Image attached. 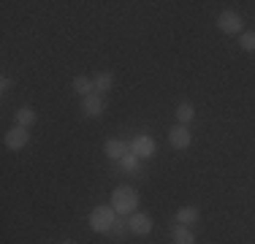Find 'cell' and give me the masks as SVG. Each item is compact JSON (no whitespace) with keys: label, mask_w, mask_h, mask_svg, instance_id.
<instances>
[{"label":"cell","mask_w":255,"mask_h":244,"mask_svg":"<svg viewBox=\"0 0 255 244\" xmlns=\"http://www.w3.org/2000/svg\"><path fill=\"white\" fill-rule=\"evenodd\" d=\"M103 109H106V98L101 93H93L87 98H82V114L84 117H101Z\"/></svg>","instance_id":"5b68a950"},{"label":"cell","mask_w":255,"mask_h":244,"mask_svg":"<svg viewBox=\"0 0 255 244\" xmlns=\"http://www.w3.org/2000/svg\"><path fill=\"white\" fill-rule=\"evenodd\" d=\"M114 206H95L93 212H90V228L95 231V234H109L114 225Z\"/></svg>","instance_id":"7a4b0ae2"},{"label":"cell","mask_w":255,"mask_h":244,"mask_svg":"<svg viewBox=\"0 0 255 244\" xmlns=\"http://www.w3.org/2000/svg\"><path fill=\"white\" fill-rule=\"evenodd\" d=\"M93 84H95V93H109V90L114 87V73L112 71H101L98 76L93 79Z\"/></svg>","instance_id":"8fae6325"},{"label":"cell","mask_w":255,"mask_h":244,"mask_svg":"<svg viewBox=\"0 0 255 244\" xmlns=\"http://www.w3.org/2000/svg\"><path fill=\"white\" fill-rule=\"evenodd\" d=\"M112 206H114V212H117V215H133V212H136V206H138V190H136V187H130V185L114 187Z\"/></svg>","instance_id":"6da1fadb"},{"label":"cell","mask_w":255,"mask_h":244,"mask_svg":"<svg viewBox=\"0 0 255 244\" xmlns=\"http://www.w3.org/2000/svg\"><path fill=\"white\" fill-rule=\"evenodd\" d=\"M239 46L245 52H255V33H242L239 35Z\"/></svg>","instance_id":"2e32d148"},{"label":"cell","mask_w":255,"mask_h":244,"mask_svg":"<svg viewBox=\"0 0 255 244\" xmlns=\"http://www.w3.org/2000/svg\"><path fill=\"white\" fill-rule=\"evenodd\" d=\"M125 231H130V225H125L123 220H114V225H112V231H109V234H112L114 239H123Z\"/></svg>","instance_id":"e0dca14e"},{"label":"cell","mask_w":255,"mask_h":244,"mask_svg":"<svg viewBox=\"0 0 255 244\" xmlns=\"http://www.w3.org/2000/svg\"><path fill=\"white\" fill-rule=\"evenodd\" d=\"M74 90H76L82 98H87V95L95 93V84H93V79H87V76H76V79H74Z\"/></svg>","instance_id":"9a60e30c"},{"label":"cell","mask_w":255,"mask_h":244,"mask_svg":"<svg viewBox=\"0 0 255 244\" xmlns=\"http://www.w3.org/2000/svg\"><path fill=\"white\" fill-rule=\"evenodd\" d=\"M138 160H141V157H138V155H128L125 160H123V166H125V171H136V166H138Z\"/></svg>","instance_id":"ac0fdd59"},{"label":"cell","mask_w":255,"mask_h":244,"mask_svg":"<svg viewBox=\"0 0 255 244\" xmlns=\"http://www.w3.org/2000/svg\"><path fill=\"white\" fill-rule=\"evenodd\" d=\"M103 152H106V157H112V160H125L128 152H130V146H128L125 141H120V138H112V141H106Z\"/></svg>","instance_id":"9c48e42d"},{"label":"cell","mask_w":255,"mask_h":244,"mask_svg":"<svg viewBox=\"0 0 255 244\" xmlns=\"http://www.w3.org/2000/svg\"><path fill=\"white\" fill-rule=\"evenodd\" d=\"M63 244H76V242H74V239H68V242H63Z\"/></svg>","instance_id":"ffe728a7"},{"label":"cell","mask_w":255,"mask_h":244,"mask_svg":"<svg viewBox=\"0 0 255 244\" xmlns=\"http://www.w3.org/2000/svg\"><path fill=\"white\" fill-rule=\"evenodd\" d=\"M168 144H171L174 149H187V146L193 144V136H190V130H187V125H174L171 130H168Z\"/></svg>","instance_id":"8992f818"},{"label":"cell","mask_w":255,"mask_h":244,"mask_svg":"<svg viewBox=\"0 0 255 244\" xmlns=\"http://www.w3.org/2000/svg\"><path fill=\"white\" fill-rule=\"evenodd\" d=\"M0 90H3V93H8V90H11V79H8V76H3V82H0Z\"/></svg>","instance_id":"d6986e66"},{"label":"cell","mask_w":255,"mask_h":244,"mask_svg":"<svg viewBox=\"0 0 255 244\" xmlns=\"http://www.w3.org/2000/svg\"><path fill=\"white\" fill-rule=\"evenodd\" d=\"M171 239H174V244H196V236H193V231L187 225H174Z\"/></svg>","instance_id":"7c38bea8"},{"label":"cell","mask_w":255,"mask_h":244,"mask_svg":"<svg viewBox=\"0 0 255 244\" xmlns=\"http://www.w3.org/2000/svg\"><path fill=\"white\" fill-rule=\"evenodd\" d=\"M16 125L19 127H30V125H35V120H38V114L33 112L30 106H22V109H16Z\"/></svg>","instance_id":"4fadbf2b"},{"label":"cell","mask_w":255,"mask_h":244,"mask_svg":"<svg viewBox=\"0 0 255 244\" xmlns=\"http://www.w3.org/2000/svg\"><path fill=\"white\" fill-rule=\"evenodd\" d=\"M130 152L133 155H138L144 160V157H152L155 155V141L149 136H136L133 138V144H130Z\"/></svg>","instance_id":"ba28073f"},{"label":"cell","mask_w":255,"mask_h":244,"mask_svg":"<svg viewBox=\"0 0 255 244\" xmlns=\"http://www.w3.org/2000/svg\"><path fill=\"white\" fill-rule=\"evenodd\" d=\"M217 27L223 30L226 35H242L245 33V22H242V16L236 14V11H223L220 16H217Z\"/></svg>","instance_id":"3957f363"},{"label":"cell","mask_w":255,"mask_h":244,"mask_svg":"<svg viewBox=\"0 0 255 244\" xmlns=\"http://www.w3.org/2000/svg\"><path fill=\"white\" fill-rule=\"evenodd\" d=\"M174 117L179 120V125H187V122H193V117H196V109H193V103H179L177 112H174Z\"/></svg>","instance_id":"5bb4252c"},{"label":"cell","mask_w":255,"mask_h":244,"mask_svg":"<svg viewBox=\"0 0 255 244\" xmlns=\"http://www.w3.org/2000/svg\"><path fill=\"white\" fill-rule=\"evenodd\" d=\"M128 225H130V234L144 236V234H149V231H152V217L144 215V212H133L130 220H128Z\"/></svg>","instance_id":"52a82bcc"},{"label":"cell","mask_w":255,"mask_h":244,"mask_svg":"<svg viewBox=\"0 0 255 244\" xmlns=\"http://www.w3.org/2000/svg\"><path fill=\"white\" fill-rule=\"evenodd\" d=\"M198 217H201L198 206H182V209H177V225H187L190 228L193 223H198Z\"/></svg>","instance_id":"30bf717a"},{"label":"cell","mask_w":255,"mask_h":244,"mask_svg":"<svg viewBox=\"0 0 255 244\" xmlns=\"http://www.w3.org/2000/svg\"><path fill=\"white\" fill-rule=\"evenodd\" d=\"M27 141H30V133H27V127H19V125H14L8 133L3 136V144L8 146V149H25L27 146Z\"/></svg>","instance_id":"277c9868"}]
</instances>
